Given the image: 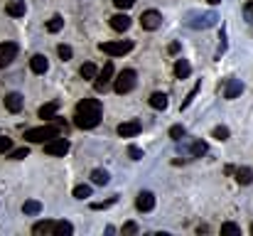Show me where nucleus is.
Segmentation results:
<instances>
[{
  "mask_svg": "<svg viewBox=\"0 0 253 236\" xmlns=\"http://www.w3.org/2000/svg\"><path fill=\"white\" fill-rule=\"evenodd\" d=\"M82 79H96L98 77V69H96V64H91V62H86L84 67H82Z\"/></svg>",
  "mask_w": 253,
  "mask_h": 236,
  "instance_id": "393cba45",
  "label": "nucleus"
},
{
  "mask_svg": "<svg viewBox=\"0 0 253 236\" xmlns=\"http://www.w3.org/2000/svg\"><path fill=\"white\" fill-rule=\"evenodd\" d=\"M135 207H138L140 212H153V207H155V194H153V192H140L138 199H135Z\"/></svg>",
  "mask_w": 253,
  "mask_h": 236,
  "instance_id": "9d476101",
  "label": "nucleus"
},
{
  "mask_svg": "<svg viewBox=\"0 0 253 236\" xmlns=\"http://www.w3.org/2000/svg\"><path fill=\"white\" fill-rule=\"evenodd\" d=\"M52 138H59V128L57 126H40V128L25 131V141H30V143H47Z\"/></svg>",
  "mask_w": 253,
  "mask_h": 236,
  "instance_id": "f03ea898",
  "label": "nucleus"
},
{
  "mask_svg": "<svg viewBox=\"0 0 253 236\" xmlns=\"http://www.w3.org/2000/svg\"><path fill=\"white\" fill-rule=\"evenodd\" d=\"M113 5H116L118 10H128V7L135 5V0H113Z\"/></svg>",
  "mask_w": 253,
  "mask_h": 236,
  "instance_id": "473e14b6",
  "label": "nucleus"
},
{
  "mask_svg": "<svg viewBox=\"0 0 253 236\" xmlns=\"http://www.w3.org/2000/svg\"><path fill=\"white\" fill-rule=\"evenodd\" d=\"M111 204H116V197H111L108 202H96V204H91V209H106V207H111Z\"/></svg>",
  "mask_w": 253,
  "mask_h": 236,
  "instance_id": "c9c22d12",
  "label": "nucleus"
},
{
  "mask_svg": "<svg viewBox=\"0 0 253 236\" xmlns=\"http://www.w3.org/2000/svg\"><path fill=\"white\" fill-rule=\"evenodd\" d=\"M30 69H32L35 74H44V72L49 69V62H47V57H44V54H35V57L30 59Z\"/></svg>",
  "mask_w": 253,
  "mask_h": 236,
  "instance_id": "4468645a",
  "label": "nucleus"
},
{
  "mask_svg": "<svg viewBox=\"0 0 253 236\" xmlns=\"http://www.w3.org/2000/svg\"><path fill=\"white\" fill-rule=\"evenodd\" d=\"M44 153L47 155H67L69 153V141L67 138H52L44 143Z\"/></svg>",
  "mask_w": 253,
  "mask_h": 236,
  "instance_id": "0eeeda50",
  "label": "nucleus"
},
{
  "mask_svg": "<svg viewBox=\"0 0 253 236\" xmlns=\"http://www.w3.org/2000/svg\"><path fill=\"white\" fill-rule=\"evenodd\" d=\"M22 103H25V98H22L17 91H12V94L5 96V108H7L10 113H17V111L22 108Z\"/></svg>",
  "mask_w": 253,
  "mask_h": 236,
  "instance_id": "f8f14e48",
  "label": "nucleus"
},
{
  "mask_svg": "<svg viewBox=\"0 0 253 236\" xmlns=\"http://www.w3.org/2000/svg\"><path fill=\"white\" fill-rule=\"evenodd\" d=\"M216 22H219V15L216 12H202V15H194L192 20H187V25L194 27V30H209Z\"/></svg>",
  "mask_w": 253,
  "mask_h": 236,
  "instance_id": "39448f33",
  "label": "nucleus"
},
{
  "mask_svg": "<svg viewBox=\"0 0 253 236\" xmlns=\"http://www.w3.org/2000/svg\"><path fill=\"white\" fill-rule=\"evenodd\" d=\"M22 212H25V214H30V217H35V214H40V212H42V204H40L37 199H30V202H25V204H22Z\"/></svg>",
  "mask_w": 253,
  "mask_h": 236,
  "instance_id": "4be33fe9",
  "label": "nucleus"
},
{
  "mask_svg": "<svg viewBox=\"0 0 253 236\" xmlns=\"http://www.w3.org/2000/svg\"><path fill=\"white\" fill-rule=\"evenodd\" d=\"M57 111H59V101H49V103H44L42 108H40V118H54L57 116Z\"/></svg>",
  "mask_w": 253,
  "mask_h": 236,
  "instance_id": "aec40b11",
  "label": "nucleus"
},
{
  "mask_svg": "<svg viewBox=\"0 0 253 236\" xmlns=\"http://www.w3.org/2000/svg\"><path fill=\"white\" fill-rule=\"evenodd\" d=\"M62 27H64V17H62V15H54V17L47 22V30H49V32H59Z\"/></svg>",
  "mask_w": 253,
  "mask_h": 236,
  "instance_id": "a878e982",
  "label": "nucleus"
},
{
  "mask_svg": "<svg viewBox=\"0 0 253 236\" xmlns=\"http://www.w3.org/2000/svg\"><path fill=\"white\" fill-rule=\"evenodd\" d=\"M74 197H77V199H86V197H91V187H88V185H79V187H74Z\"/></svg>",
  "mask_w": 253,
  "mask_h": 236,
  "instance_id": "cd10ccee",
  "label": "nucleus"
},
{
  "mask_svg": "<svg viewBox=\"0 0 253 236\" xmlns=\"http://www.w3.org/2000/svg\"><path fill=\"white\" fill-rule=\"evenodd\" d=\"M236 180H239V185H251L253 170L251 167H239V170H236Z\"/></svg>",
  "mask_w": 253,
  "mask_h": 236,
  "instance_id": "412c9836",
  "label": "nucleus"
},
{
  "mask_svg": "<svg viewBox=\"0 0 253 236\" xmlns=\"http://www.w3.org/2000/svg\"><path fill=\"white\" fill-rule=\"evenodd\" d=\"M138 133H140V123H138V121H126V123L118 126V136H121V138H133V136H138Z\"/></svg>",
  "mask_w": 253,
  "mask_h": 236,
  "instance_id": "9b49d317",
  "label": "nucleus"
},
{
  "mask_svg": "<svg viewBox=\"0 0 253 236\" xmlns=\"http://www.w3.org/2000/svg\"><path fill=\"white\" fill-rule=\"evenodd\" d=\"M69 234H74V227L69 222H57L54 224V236H69Z\"/></svg>",
  "mask_w": 253,
  "mask_h": 236,
  "instance_id": "5701e85b",
  "label": "nucleus"
},
{
  "mask_svg": "<svg viewBox=\"0 0 253 236\" xmlns=\"http://www.w3.org/2000/svg\"><path fill=\"white\" fill-rule=\"evenodd\" d=\"M111 27H113L116 32H126V30L130 27V17H128L126 12H118V15L111 17Z\"/></svg>",
  "mask_w": 253,
  "mask_h": 236,
  "instance_id": "ddd939ff",
  "label": "nucleus"
},
{
  "mask_svg": "<svg viewBox=\"0 0 253 236\" xmlns=\"http://www.w3.org/2000/svg\"><path fill=\"white\" fill-rule=\"evenodd\" d=\"M221 234H234V236H239V234H241V229H239L236 224H231V222H229V224H221Z\"/></svg>",
  "mask_w": 253,
  "mask_h": 236,
  "instance_id": "2f4dec72",
  "label": "nucleus"
},
{
  "mask_svg": "<svg viewBox=\"0 0 253 236\" xmlns=\"http://www.w3.org/2000/svg\"><path fill=\"white\" fill-rule=\"evenodd\" d=\"M54 224H57V222H49V219H44V222H37V224L32 227V234H35V236L54 234Z\"/></svg>",
  "mask_w": 253,
  "mask_h": 236,
  "instance_id": "f3484780",
  "label": "nucleus"
},
{
  "mask_svg": "<svg viewBox=\"0 0 253 236\" xmlns=\"http://www.w3.org/2000/svg\"><path fill=\"white\" fill-rule=\"evenodd\" d=\"M207 153V143H202V141H197L194 145H192V155L194 157H202Z\"/></svg>",
  "mask_w": 253,
  "mask_h": 236,
  "instance_id": "c756f323",
  "label": "nucleus"
},
{
  "mask_svg": "<svg viewBox=\"0 0 253 236\" xmlns=\"http://www.w3.org/2000/svg\"><path fill=\"white\" fill-rule=\"evenodd\" d=\"M150 106H153L155 111H165V108H168V96H165L163 91H155V94L150 96Z\"/></svg>",
  "mask_w": 253,
  "mask_h": 236,
  "instance_id": "6ab92c4d",
  "label": "nucleus"
},
{
  "mask_svg": "<svg viewBox=\"0 0 253 236\" xmlns=\"http://www.w3.org/2000/svg\"><path fill=\"white\" fill-rule=\"evenodd\" d=\"M133 86H135V72L133 69H123L113 81L116 94H128V91H133Z\"/></svg>",
  "mask_w": 253,
  "mask_h": 236,
  "instance_id": "20e7f679",
  "label": "nucleus"
},
{
  "mask_svg": "<svg viewBox=\"0 0 253 236\" xmlns=\"http://www.w3.org/2000/svg\"><path fill=\"white\" fill-rule=\"evenodd\" d=\"M12 148V143H10V138H5V136H0V153H5V150H10Z\"/></svg>",
  "mask_w": 253,
  "mask_h": 236,
  "instance_id": "e433bc0d",
  "label": "nucleus"
},
{
  "mask_svg": "<svg viewBox=\"0 0 253 236\" xmlns=\"http://www.w3.org/2000/svg\"><path fill=\"white\" fill-rule=\"evenodd\" d=\"M207 2H209V5H219L221 0H207Z\"/></svg>",
  "mask_w": 253,
  "mask_h": 236,
  "instance_id": "ea45409f",
  "label": "nucleus"
},
{
  "mask_svg": "<svg viewBox=\"0 0 253 236\" xmlns=\"http://www.w3.org/2000/svg\"><path fill=\"white\" fill-rule=\"evenodd\" d=\"M244 15H246V20L253 22V2H246V7H244Z\"/></svg>",
  "mask_w": 253,
  "mask_h": 236,
  "instance_id": "4c0bfd02",
  "label": "nucleus"
},
{
  "mask_svg": "<svg viewBox=\"0 0 253 236\" xmlns=\"http://www.w3.org/2000/svg\"><path fill=\"white\" fill-rule=\"evenodd\" d=\"M214 138H216V141H226V138H229V128H226V126H216V128H214Z\"/></svg>",
  "mask_w": 253,
  "mask_h": 236,
  "instance_id": "7c9ffc66",
  "label": "nucleus"
},
{
  "mask_svg": "<svg viewBox=\"0 0 253 236\" xmlns=\"http://www.w3.org/2000/svg\"><path fill=\"white\" fill-rule=\"evenodd\" d=\"M91 180H93V185H108L111 175H108L106 170H93V172H91Z\"/></svg>",
  "mask_w": 253,
  "mask_h": 236,
  "instance_id": "b1692460",
  "label": "nucleus"
},
{
  "mask_svg": "<svg viewBox=\"0 0 253 236\" xmlns=\"http://www.w3.org/2000/svg\"><path fill=\"white\" fill-rule=\"evenodd\" d=\"M135 232H138V227H135L133 222H128V224L123 227V234H135Z\"/></svg>",
  "mask_w": 253,
  "mask_h": 236,
  "instance_id": "58836bf2",
  "label": "nucleus"
},
{
  "mask_svg": "<svg viewBox=\"0 0 253 236\" xmlns=\"http://www.w3.org/2000/svg\"><path fill=\"white\" fill-rule=\"evenodd\" d=\"M25 0H10L7 2V7H5V12L10 15V17H22L25 15Z\"/></svg>",
  "mask_w": 253,
  "mask_h": 236,
  "instance_id": "dca6fc26",
  "label": "nucleus"
},
{
  "mask_svg": "<svg viewBox=\"0 0 253 236\" xmlns=\"http://www.w3.org/2000/svg\"><path fill=\"white\" fill-rule=\"evenodd\" d=\"M57 52H59L62 62H69V59H72V47H69V45H59V47H57Z\"/></svg>",
  "mask_w": 253,
  "mask_h": 236,
  "instance_id": "c85d7f7f",
  "label": "nucleus"
},
{
  "mask_svg": "<svg viewBox=\"0 0 253 236\" xmlns=\"http://www.w3.org/2000/svg\"><path fill=\"white\" fill-rule=\"evenodd\" d=\"M113 81V62H106L103 64V69L98 72V77L93 81V89L98 91V94H103L106 89H108V84Z\"/></svg>",
  "mask_w": 253,
  "mask_h": 236,
  "instance_id": "423d86ee",
  "label": "nucleus"
},
{
  "mask_svg": "<svg viewBox=\"0 0 253 236\" xmlns=\"http://www.w3.org/2000/svg\"><path fill=\"white\" fill-rule=\"evenodd\" d=\"M15 57H17V45L15 42H2L0 45V69H5Z\"/></svg>",
  "mask_w": 253,
  "mask_h": 236,
  "instance_id": "1a4fd4ad",
  "label": "nucleus"
},
{
  "mask_svg": "<svg viewBox=\"0 0 253 236\" xmlns=\"http://www.w3.org/2000/svg\"><path fill=\"white\" fill-rule=\"evenodd\" d=\"M98 49L103 54H108V57H123V54H128L133 49V42L130 40H126V42H101Z\"/></svg>",
  "mask_w": 253,
  "mask_h": 236,
  "instance_id": "7ed1b4c3",
  "label": "nucleus"
},
{
  "mask_svg": "<svg viewBox=\"0 0 253 236\" xmlns=\"http://www.w3.org/2000/svg\"><path fill=\"white\" fill-rule=\"evenodd\" d=\"M241 91H244V84L239 79H229L226 89H224V98H236V96H241Z\"/></svg>",
  "mask_w": 253,
  "mask_h": 236,
  "instance_id": "2eb2a0df",
  "label": "nucleus"
},
{
  "mask_svg": "<svg viewBox=\"0 0 253 236\" xmlns=\"http://www.w3.org/2000/svg\"><path fill=\"white\" fill-rule=\"evenodd\" d=\"M128 155H130V160H140V157H143V150H140L138 145H130V148H128Z\"/></svg>",
  "mask_w": 253,
  "mask_h": 236,
  "instance_id": "f704fd0d",
  "label": "nucleus"
},
{
  "mask_svg": "<svg viewBox=\"0 0 253 236\" xmlns=\"http://www.w3.org/2000/svg\"><path fill=\"white\" fill-rule=\"evenodd\" d=\"M27 155H30V150H27V148H17V150H12V153H10L12 160H22V157H27Z\"/></svg>",
  "mask_w": 253,
  "mask_h": 236,
  "instance_id": "72a5a7b5",
  "label": "nucleus"
},
{
  "mask_svg": "<svg viewBox=\"0 0 253 236\" xmlns=\"http://www.w3.org/2000/svg\"><path fill=\"white\" fill-rule=\"evenodd\" d=\"M184 133H187V131H184V126H179V123L169 128V138H172V141H182V138H184Z\"/></svg>",
  "mask_w": 253,
  "mask_h": 236,
  "instance_id": "bb28decb",
  "label": "nucleus"
},
{
  "mask_svg": "<svg viewBox=\"0 0 253 236\" xmlns=\"http://www.w3.org/2000/svg\"><path fill=\"white\" fill-rule=\"evenodd\" d=\"M74 123L82 131L96 128L101 123V101L98 98H84V101H79L77 113H74Z\"/></svg>",
  "mask_w": 253,
  "mask_h": 236,
  "instance_id": "f257e3e1",
  "label": "nucleus"
},
{
  "mask_svg": "<svg viewBox=\"0 0 253 236\" xmlns=\"http://www.w3.org/2000/svg\"><path fill=\"white\" fill-rule=\"evenodd\" d=\"M251 234H253V224H251Z\"/></svg>",
  "mask_w": 253,
  "mask_h": 236,
  "instance_id": "a19ab883",
  "label": "nucleus"
},
{
  "mask_svg": "<svg viewBox=\"0 0 253 236\" xmlns=\"http://www.w3.org/2000/svg\"><path fill=\"white\" fill-rule=\"evenodd\" d=\"M140 25H143V30H158L163 25V15L158 10H145L140 15Z\"/></svg>",
  "mask_w": 253,
  "mask_h": 236,
  "instance_id": "6e6552de",
  "label": "nucleus"
},
{
  "mask_svg": "<svg viewBox=\"0 0 253 236\" xmlns=\"http://www.w3.org/2000/svg\"><path fill=\"white\" fill-rule=\"evenodd\" d=\"M189 74H192L189 62H187V59H177V62H174V77L177 79H187Z\"/></svg>",
  "mask_w": 253,
  "mask_h": 236,
  "instance_id": "a211bd4d",
  "label": "nucleus"
}]
</instances>
